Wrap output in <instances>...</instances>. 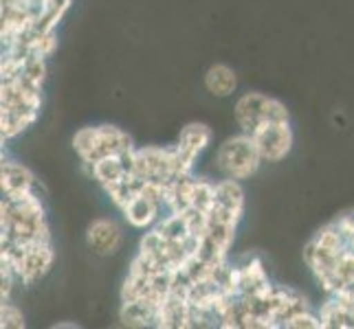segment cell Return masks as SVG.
Here are the masks:
<instances>
[{
  "mask_svg": "<svg viewBox=\"0 0 354 329\" xmlns=\"http://www.w3.org/2000/svg\"><path fill=\"white\" fill-rule=\"evenodd\" d=\"M262 154L255 145L251 134H236L223 141V145L218 148L214 165L218 172L223 174V178L231 180H249L251 176L258 174V169L262 165Z\"/></svg>",
  "mask_w": 354,
  "mask_h": 329,
  "instance_id": "cell-1",
  "label": "cell"
},
{
  "mask_svg": "<svg viewBox=\"0 0 354 329\" xmlns=\"http://www.w3.org/2000/svg\"><path fill=\"white\" fill-rule=\"evenodd\" d=\"M0 180H3V196H16V193H27L38 187L35 176L27 167L16 163V161H3V172H0Z\"/></svg>",
  "mask_w": 354,
  "mask_h": 329,
  "instance_id": "cell-9",
  "label": "cell"
},
{
  "mask_svg": "<svg viewBox=\"0 0 354 329\" xmlns=\"http://www.w3.org/2000/svg\"><path fill=\"white\" fill-rule=\"evenodd\" d=\"M0 327L3 329H20L24 327V316L18 306L11 301H3L0 306Z\"/></svg>",
  "mask_w": 354,
  "mask_h": 329,
  "instance_id": "cell-12",
  "label": "cell"
},
{
  "mask_svg": "<svg viewBox=\"0 0 354 329\" xmlns=\"http://www.w3.org/2000/svg\"><path fill=\"white\" fill-rule=\"evenodd\" d=\"M251 137L255 145H258L264 163H282L290 154L292 143H295L288 121H271V123H264L255 130Z\"/></svg>",
  "mask_w": 354,
  "mask_h": 329,
  "instance_id": "cell-5",
  "label": "cell"
},
{
  "mask_svg": "<svg viewBox=\"0 0 354 329\" xmlns=\"http://www.w3.org/2000/svg\"><path fill=\"white\" fill-rule=\"evenodd\" d=\"M234 117L244 134H253L260 126L271 123V121H290L286 106L275 97L262 92H244L234 106Z\"/></svg>",
  "mask_w": 354,
  "mask_h": 329,
  "instance_id": "cell-3",
  "label": "cell"
},
{
  "mask_svg": "<svg viewBox=\"0 0 354 329\" xmlns=\"http://www.w3.org/2000/svg\"><path fill=\"white\" fill-rule=\"evenodd\" d=\"M86 243L95 255H115L124 243V230L113 217H97L86 228Z\"/></svg>",
  "mask_w": 354,
  "mask_h": 329,
  "instance_id": "cell-6",
  "label": "cell"
},
{
  "mask_svg": "<svg viewBox=\"0 0 354 329\" xmlns=\"http://www.w3.org/2000/svg\"><path fill=\"white\" fill-rule=\"evenodd\" d=\"M163 209L165 204L163 202H156V200H150L141 196V193H134V196L121 206V215L126 217V222L132 226V228H139V230H148L152 228L158 219L163 215Z\"/></svg>",
  "mask_w": 354,
  "mask_h": 329,
  "instance_id": "cell-7",
  "label": "cell"
},
{
  "mask_svg": "<svg viewBox=\"0 0 354 329\" xmlns=\"http://www.w3.org/2000/svg\"><path fill=\"white\" fill-rule=\"evenodd\" d=\"M205 90L218 99H227L238 90V75L227 64H214L205 72Z\"/></svg>",
  "mask_w": 354,
  "mask_h": 329,
  "instance_id": "cell-10",
  "label": "cell"
},
{
  "mask_svg": "<svg viewBox=\"0 0 354 329\" xmlns=\"http://www.w3.org/2000/svg\"><path fill=\"white\" fill-rule=\"evenodd\" d=\"M0 261L14 268L18 281H22L24 286H31L48 275L55 261V250L51 241L35 243V246L29 248H5L3 255H0Z\"/></svg>",
  "mask_w": 354,
  "mask_h": 329,
  "instance_id": "cell-4",
  "label": "cell"
},
{
  "mask_svg": "<svg viewBox=\"0 0 354 329\" xmlns=\"http://www.w3.org/2000/svg\"><path fill=\"white\" fill-rule=\"evenodd\" d=\"M209 143H212V130L205 123H187L180 130L176 148L189 172H194V165H196L201 154L209 148Z\"/></svg>",
  "mask_w": 354,
  "mask_h": 329,
  "instance_id": "cell-8",
  "label": "cell"
},
{
  "mask_svg": "<svg viewBox=\"0 0 354 329\" xmlns=\"http://www.w3.org/2000/svg\"><path fill=\"white\" fill-rule=\"evenodd\" d=\"M214 202L223 206L227 211L234 213H244V191L240 187V180L223 178L216 182V196Z\"/></svg>",
  "mask_w": 354,
  "mask_h": 329,
  "instance_id": "cell-11",
  "label": "cell"
},
{
  "mask_svg": "<svg viewBox=\"0 0 354 329\" xmlns=\"http://www.w3.org/2000/svg\"><path fill=\"white\" fill-rule=\"evenodd\" d=\"M73 148H75L84 167H91L104 156L111 154H126L134 150L132 139L124 130L115 126H88L75 132L73 137Z\"/></svg>",
  "mask_w": 354,
  "mask_h": 329,
  "instance_id": "cell-2",
  "label": "cell"
}]
</instances>
